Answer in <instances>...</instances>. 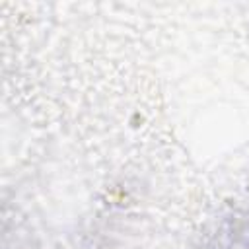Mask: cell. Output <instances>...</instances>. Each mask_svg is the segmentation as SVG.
Here are the masks:
<instances>
[{
  "label": "cell",
  "instance_id": "1",
  "mask_svg": "<svg viewBox=\"0 0 249 249\" xmlns=\"http://www.w3.org/2000/svg\"><path fill=\"white\" fill-rule=\"evenodd\" d=\"M200 249H249V210L222 218Z\"/></svg>",
  "mask_w": 249,
  "mask_h": 249
}]
</instances>
